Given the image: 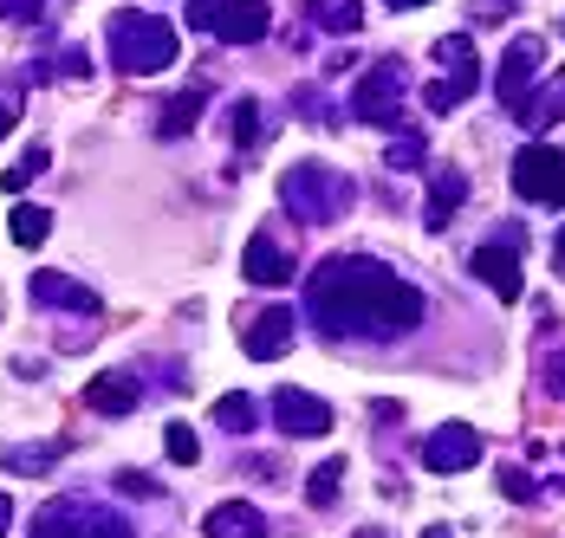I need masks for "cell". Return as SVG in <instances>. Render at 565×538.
<instances>
[{"label":"cell","mask_w":565,"mask_h":538,"mask_svg":"<svg viewBox=\"0 0 565 538\" xmlns=\"http://www.w3.org/2000/svg\"><path fill=\"white\" fill-rule=\"evenodd\" d=\"M306 312L326 324L332 337H409L429 305L384 260L332 254V260H319V272L306 279Z\"/></svg>","instance_id":"1"},{"label":"cell","mask_w":565,"mask_h":538,"mask_svg":"<svg viewBox=\"0 0 565 538\" xmlns=\"http://www.w3.org/2000/svg\"><path fill=\"white\" fill-rule=\"evenodd\" d=\"M351 202H358V189L344 182L339 169H326V162H292V169L280 175V208L292 220H306V227L339 220Z\"/></svg>","instance_id":"2"},{"label":"cell","mask_w":565,"mask_h":538,"mask_svg":"<svg viewBox=\"0 0 565 538\" xmlns=\"http://www.w3.org/2000/svg\"><path fill=\"white\" fill-rule=\"evenodd\" d=\"M182 40H175L170 20L157 13H117L111 20V65L130 72V78H150V72H170Z\"/></svg>","instance_id":"3"},{"label":"cell","mask_w":565,"mask_h":538,"mask_svg":"<svg viewBox=\"0 0 565 538\" xmlns=\"http://www.w3.org/2000/svg\"><path fill=\"white\" fill-rule=\"evenodd\" d=\"M33 538H130V526L98 499H46L33 513Z\"/></svg>","instance_id":"4"},{"label":"cell","mask_w":565,"mask_h":538,"mask_svg":"<svg viewBox=\"0 0 565 538\" xmlns=\"http://www.w3.org/2000/svg\"><path fill=\"white\" fill-rule=\"evenodd\" d=\"M436 58L449 65V78H436V85L423 92V105L443 117V110L468 105V98L481 92V58H475V40H468V33H443V40H436Z\"/></svg>","instance_id":"5"},{"label":"cell","mask_w":565,"mask_h":538,"mask_svg":"<svg viewBox=\"0 0 565 538\" xmlns=\"http://www.w3.org/2000/svg\"><path fill=\"white\" fill-rule=\"evenodd\" d=\"M513 195H520V202L565 208V150H553V143H526V150L513 157Z\"/></svg>","instance_id":"6"},{"label":"cell","mask_w":565,"mask_h":538,"mask_svg":"<svg viewBox=\"0 0 565 538\" xmlns=\"http://www.w3.org/2000/svg\"><path fill=\"white\" fill-rule=\"evenodd\" d=\"M396 105H403V65L396 58H377L358 78V92H351V117L358 123H391L396 130Z\"/></svg>","instance_id":"7"},{"label":"cell","mask_w":565,"mask_h":538,"mask_svg":"<svg viewBox=\"0 0 565 538\" xmlns=\"http://www.w3.org/2000/svg\"><path fill=\"white\" fill-rule=\"evenodd\" d=\"M481 454H488V441L468 429V422H443V429L423 441V467L429 474H468V467H481Z\"/></svg>","instance_id":"8"},{"label":"cell","mask_w":565,"mask_h":538,"mask_svg":"<svg viewBox=\"0 0 565 538\" xmlns=\"http://www.w3.org/2000/svg\"><path fill=\"white\" fill-rule=\"evenodd\" d=\"M533 78H546V40L520 33V40L508 46V58H501V72H494V98L513 110L520 98H526V85H533Z\"/></svg>","instance_id":"9"},{"label":"cell","mask_w":565,"mask_h":538,"mask_svg":"<svg viewBox=\"0 0 565 538\" xmlns=\"http://www.w3.org/2000/svg\"><path fill=\"white\" fill-rule=\"evenodd\" d=\"M274 422L292 441H319V434H332V402L312 396V389H280L274 396Z\"/></svg>","instance_id":"10"},{"label":"cell","mask_w":565,"mask_h":538,"mask_svg":"<svg viewBox=\"0 0 565 538\" xmlns=\"http://www.w3.org/2000/svg\"><path fill=\"white\" fill-rule=\"evenodd\" d=\"M468 267H475L481 286H494V299H501V305H513V299L526 292V286H520V247H508V240L475 247V260H468Z\"/></svg>","instance_id":"11"},{"label":"cell","mask_w":565,"mask_h":538,"mask_svg":"<svg viewBox=\"0 0 565 538\" xmlns=\"http://www.w3.org/2000/svg\"><path fill=\"white\" fill-rule=\"evenodd\" d=\"M267 33H274V13H267V0H222L215 40H227V46H260Z\"/></svg>","instance_id":"12"},{"label":"cell","mask_w":565,"mask_h":538,"mask_svg":"<svg viewBox=\"0 0 565 538\" xmlns=\"http://www.w3.org/2000/svg\"><path fill=\"white\" fill-rule=\"evenodd\" d=\"M33 305H46V312H85V319H98V292L92 286H78V279H65V272H33Z\"/></svg>","instance_id":"13"},{"label":"cell","mask_w":565,"mask_h":538,"mask_svg":"<svg viewBox=\"0 0 565 538\" xmlns=\"http://www.w3.org/2000/svg\"><path fill=\"white\" fill-rule=\"evenodd\" d=\"M241 351H247L254 364H274V357H286V351H292V312H286V305H267L260 319L247 324Z\"/></svg>","instance_id":"14"},{"label":"cell","mask_w":565,"mask_h":538,"mask_svg":"<svg viewBox=\"0 0 565 538\" xmlns=\"http://www.w3.org/2000/svg\"><path fill=\"white\" fill-rule=\"evenodd\" d=\"M241 272H247V286H286L292 279V254H286L274 234H254L247 254H241Z\"/></svg>","instance_id":"15"},{"label":"cell","mask_w":565,"mask_h":538,"mask_svg":"<svg viewBox=\"0 0 565 538\" xmlns=\"http://www.w3.org/2000/svg\"><path fill=\"white\" fill-rule=\"evenodd\" d=\"M143 402V389H137V377H124V370H105V377L85 383V409H98V416H130Z\"/></svg>","instance_id":"16"},{"label":"cell","mask_w":565,"mask_h":538,"mask_svg":"<svg viewBox=\"0 0 565 538\" xmlns=\"http://www.w3.org/2000/svg\"><path fill=\"white\" fill-rule=\"evenodd\" d=\"M202 532L209 538H260L267 532V519H260L254 499H227V506H215V513L202 519Z\"/></svg>","instance_id":"17"},{"label":"cell","mask_w":565,"mask_h":538,"mask_svg":"<svg viewBox=\"0 0 565 538\" xmlns=\"http://www.w3.org/2000/svg\"><path fill=\"white\" fill-rule=\"evenodd\" d=\"M513 117L526 123V130H546V123H559L565 117V72H546V85L533 92V98H520Z\"/></svg>","instance_id":"18"},{"label":"cell","mask_w":565,"mask_h":538,"mask_svg":"<svg viewBox=\"0 0 565 538\" xmlns=\"http://www.w3.org/2000/svg\"><path fill=\"white\" fill-rule=\"evenodd\" d=\"M468 202V175H455V169H443V175H429V208H423V220L443 234L455 220V208Z\"/></svg>","instance_id":"19"},{"label":"cell","mask_w":565,"mask_h":538,"mask_svg":"<svg viewBox=\"0 0 565 538\" xmlns=\"http://www.w3.org/2000/svg\"><path fill=\"white\" fill-rule=\"evenodd\" d=\"M65 448H72V441H46V448H7V454H0V467H7V474H46Z\"/></svg>","instance_id":"20"},{"label":"cell","mask_w":565,"mask_h":538,"mask_svg":"<svg viewBox=\"0 0 565 538\" xmlns=\"http://www.w3.org/2000/svg\"><path fill=\"white\" fill-rule=\"evenodd\" d=\"M312 20H319L326 33H344V40H351V33L364 26V7H358V0H312Z\"/></svg>","instance_id":"21"},{"label":"cell","mask_w":565,"mask_h":538,"mask_svg":"<svg viewBox=\"0 0 565 538\" xmlns=\"http://www.w3.org/2000/svg\"><path fill=\"white\" fill-rule=\"evenodd\" d=\"M260 130H267V123H260V105H254V98H234V105H227V143L247 150V143H260Z\"/></svg>","instance_id":"22"},{"label":"cell","mask_w":565,"mask_h":538,"mask_svg":"<svg viewBox=\"0 0 565 538\" xmlns=\"http://www.w3.org/2000/svg\"><path fill=\"white\" fill-rule=\"evenodd\" d=\"M202 98H209L202 85H195V92H182V98H170V105H163V137H182V130H195V117H202Z\"/></svg>","instance_id":"23"},{"label":"cell","mask_w":565,"mask_h":538,"mask_svg":"<svg viewBox=\"0 0 565 538\" xmlns=\"http://www.w3.org/2000/svg\"><path fill=\"white\" fill-rule=\"evenodd\" d=\"M494 486H501V499H513V506H533V499H540V481H533L526 467H513V461L494 467Z\"/></svg>","instance_id":"24"},{"label":"cell","mask_w":565,"mask_h":538,"mask_svg":"<svg viewBox=\"0 0 565 538\" xmlns=\"http://www.w3.org/2000/svg\"><path fill=\"white\" fill-rule=\"evenodd\" d=\"M254 422H260V409H254V396H241V389H234V396H222V402H215V429H234V434H247Z\"/></svg>","instance_id":"25"},{"label":"cell","mask_w":565,"mask_h":538,"mask_svg":"<svg viewBox=\"0 0 565 538\" xmlns=\"http://www.w3.org/2000/svg\"><path fill=\"white\" fill-rule=\"evenodd\" d=\"M7 227H13V240H20V247H40V240L53 234V215H46V208H26V202H20Z\"/></svg>","instance_id":"26"},{"label":"cell","mask_w":565,"mask_h":538,"mask_svg":"<svg viewBox=\"0 0 565 538\" xmlns=\"http://www.w3.org/2000/svg\"><path fill=\"white\" fill-rule=\"evenodd\" d=\"M46 143H33V150H26V157L13 162V169H7V175H0V182H7V195H20V189H26V182H40V175H46Z\"/></svg>","instance_id":"27"},{"label":"cell","mask_w":565,"mask_h":538,"mask_svg":"<svg viewBox=\"0 0 565 538\" xmlns=\"http://www.w3.org/2000/svg\"><path fill=\"white\" fill-rule=\"evenodd\" d=\"M339 486H344V461H319V467H312V486H306V499H312V506H332Z\"/></svg>","instance_id":"28"},{"label":"cell","mask_w":565,"mask_h":538,"mask_svg":"<svg viewBox=\"0 0 565 538\" xmlns=\"http://www.w3.org/2000/svg\"><path fill=\"white\" fill-rule=\"evenodd\" d=\"M163 448H170V461H182V467H195V461H202V441H195L189 422H170V429H163Z\"/></svg>","instance_id":"29"},{"label":"cell","mask_w":565,"mask_h":538,"mask_svg":"<svg viewBox=\"0 0 565 538\" xmlns=\"http://www.w3.org/2000/svg\"><path fill=\"white\" fill-rule=\"evenodd\" d=\"M423 157H429V150H423V130H403L391 143V169H423Z\"/></svg>","instance_id":"30"},{"label":"cell","mask_w":565,"mask_h":538,"mask_svg":"<svg viewBox=\"0 0 565 538\" xmlns=\"http://www.w3.org/2000/svg\"><path fill=\"white\" fill-rule=\"evenodd\" d=\"M540 383H546L553 402H565V351H546V357H540Z\"/></svg>","instance_id":"31"},{"label":"cell","mask_w":565,"mask_h":538,"mask_svg":"<svg viewBox=\"0 0 565 538\" xmlns=\"http://www.w3.org/2000/svg\"><path fill=\"white\" fill-rule=\"evenodd\" d=\"M58 72L85 85V78H92V53H85V46H65V53H58Z\"/></svg>","instance_id":"32"},{"label":"cell","mask_w":565,"mask_h":538,"mask_svg":"<svg viewBox=\"0 0 565 538\" xmlns=\"http://www.w3.org/2000/svg\"><path fill=\"white\" fill-rule=\"evenodd\" d=\"M292 105L306 110V117H312V123H326V130H332V123H339V117H332V105H326V98H319V92H292Z\"/></svg>","instance_id":"33"},{"label":"cell","mask_w":565,"mask_h":538,"mask_svg":"<svg viewBox=\"0 0 565 538\" xmlns=\"http://www.w3.org/2000/svg\"><path fill=\"white\" fill-rule=\"evenodd\" d=\"M215 20H222V0H189V26L195 33H215Z\"/></svg>","instance_id":"34"},{"label":"cell","mask_w":565,"mask_h":538,"mask_svg":"<svg viewBox=\"0 0 565 538\" xmlns=\"http://www.w3.org/2000/svg\"><path fill=\"white\" fill-rule=\"evenodd\" d=\"M117 493H130V499H157L163 486L150 481V474H117Z\"/></svg>","instance_id":"35"},{"label":"cell","mask_w":565,"mask_h":538,"mask_svg":"<svg viewBox=\"0 0 565 538\" xmlns=\"http://www.w3.org/2000/svg\"><path fill=\"white\" fill-rule=\"evenodd\" d=\"M0 20H40V0H0Z\"/></svg>","instance_id":"36"},{"label":"cell","mask_w":565,"mask_h":538,"mask_svg":"<svg viewBox=\"0 0 565 538\" xmlns=\"http://www.w3.org/2000/svg\"><path fill=\"white\" fill-rule=\"evenodd\" d=\"M7 526H13V499L0 493V538H7Z\"/></svg>","instance_id":"37"},{"label":"cell","mask_w":565,"mask_h":538,"mask_svg":"<svg viewBox=\"0 0 565 538\" xmlns=\"http://www.w3.org/2000/svg\"><path fill=\"white\" fill-rule=\"evenodd\" d=\"M553 267L565 272V227H559V240H553Z\"/></svg>","instance_id":"38"},{"label":"cell","mask_w":565,"mask_h":538,"mask_svg":"<svg viewBox=\"0 0 565 538\" xmlns=\"http://www.w3.org/2000/svg\"><path fill=\"white\" fill-rule=\"evenodd\" d=\"M7 130H13V105H7V98H0V137H7Z\"/></svg>","instance_id":"39"},{"label":"cell","mask_w":565,"mask_h":538,"mask_svg":"<svg viewBox=\"0 0 565 538\" xmlns=\"http://www.w3.org/2000/svg\"><path fill=\"white\" fill-rule=\"evenodd\" d=\"M423 538H455V532H449V526H429V532H423Z\"/></svg>","instance_id":"40"},{"label":"cell","mask_w":565,"mask_h":538,"mask_svg":"<svg viewBox=\"0 0 565 538\" xmlns=\"http://www.w3.org/2000/svg\"><path fill=\"white\" fill-rule=\"evenodd\" d=\"M351 538H391V532H377V526H364V532H351Z\"/></svg>","instance_id":"41"},{"label":"cell","mask_w":565,"mask_h":538,"mask_svg":"<svg viewBox=\"0 0 565 538\" xmlns=\"http://www.w3.org/2000/svg\"><path fill=\"white\" fill-rule=\"evenodd\" d=\"M391 7H429V0H391Z\"/></svg>","instance_id":"42"}]
</instances>
